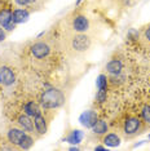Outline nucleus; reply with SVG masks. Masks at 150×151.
Wrapping results in <instances>:
<instances>
[{
  "label": "nucleus",
  "mask_w": 150,
  "mask_h": 151,
  "mask_svg": "<svg viewBox=\"0 0 150 151\" xmlns=\"http://www.w3.org/2000/svg\"><path fill=\"white\" fill-rule=\"evenodd\" d=\"M61 48L60 42L57 43L53 36L38 39L30 44L27 48V60L31 66L40 71H50V68L56 66L57 52Z\"/></svg>",
  "instance_id": "f257e3e1"
},
{
  "label": "nucleus",
  "mask_w": 150,
  "mask_h": 151,
  "mask_svg": "<svg viewBox=\"0 0 150 151\" xmlns=\"http://www.w3.org/2000/svg\"><path fill=\"white\" fill-rule=\"evenodd\" d=\"M61 49L63 54L69 58L86 57L94 45L93 34L87 32H73L63 31L60 39Z\"/></svg>",
  "instance_id": "f03ea898"
},
{
  "label": "nucleus",
  "mask_w": 150,
  "mask_h": 151,
  "mask_svg": "<svg viewBox=\"0 0 150 151\" xmlns=\"http://www.w3.org/2000/svg\"><path fill=\"white\" fill-rule=\"evenodd\" d=\"M5 138L17 150H27L35 143L36 137L13 123V124L6 125Z\"/></svg>",
  "instance_id": "7ed1b4c3"
},
{
  "label": "nucleus",
  "mask_w": 150,
  "mask_h": 151,
  "mask_svg": "<svg viewBox=\"0 0 150 151\" xmlns=\"http://www.w3.org/2000/svg\"><path fill=\"white\" fill-rule=\"evenodd\" d=\"M62 31H73V32H87L93 34V23L91 18L84 12L76 11L71 12L66 18H63Z\"/></svg>",
  "instance_id": "20e7f679"
},
{
  "label": "nucleus",
  "mask_w": 150,
  "mask_h": 151,
  "mask_svg": "<svg viewBox=\"0 0 150 151\" xmlns=\"http://www.w3.org/2000/svg\"><path fill=\"white\" fill-rule=\"evenodd\" d=\"M148 128V125L144 123L140 115L136 114H127L122 119L119 124V134L124 139H133L141 133H144Z\"/></svg>",
  "instance_id": "39448f33"
},
{
  "label": "nucleus",
  "mask_w": 150,
  "mask_h": 151,
  "mask_svg": "<svg viewBox=\"0 0 150 151\" xmlns=\"http://www.w3.org/2000/svg\"><path fill=\"white\" fill-rule=\"evenodd\" d=\"M39 104L43 110H57L66 104V94L61 88H49L40 94Z\"/></svg>",
  "instance_id": "423d86ee"
},
{
  "label": "nucleus",
  "mask_w": 150,
  "mask_h": 151,
  "mask_svg": "<svg viewBox=\"0 0 150 151\" xmlns=\"http://www.w3.org/2000/svg\"><path fill=\"white\" fill-rule=\"evenodd\" d=\"M50 119L52 115H48V110H45V112L42 111L40 114H38L36 116H34V125H35V134L36 138L43 137L44 134H47L49 129V124H50Z\"/></svg>",
  "instance_id": "0eeeda50"
},
{
  "label": "nucleus",
  "mask_w": 150,
  "mask_h": 151,
  "mask_svg": "<svg viewBox=\"0 0 150 151\" xmlns=\"http://www.w3.org/2000/svg\"><path fill=\"white\" fill-rule=\"evenodd\" d=\"M0 78H1V84L4 88H9L16 83L17 74L12 65L9 63H0Z\"/></svg>",
  "instance_id": "6e6552de"
},
{
  "label": "nucleus",
  "mask_w": 150,
  "mask_h": 151,
  "mask_svg": "<svg viewBox=\"0 0 150 151\" xmlns=\"http://www.w3.org/2000/svg\"><path fill=\"white\" fill-rule=\"evenodd\" d=\"M13 123L17 124L18 127H21L22 129H25L26 132L31 133L36 137L35 134V125H34V118H31L30 115L25 114V112H21V114H18L17 116H14V119H13Z\"/></svg>",
  "instance_id": "1a4fd4ad"
},
{
  "label": "nucleus",
  "mask_w": 150,
  "mask_h": 151,
  "mask_svg": "<svg viewBox=\"0 0 150 151\" xmlns=\"http://www.w3.org/2000/svg\"><path fill=\"white\" fill-rule=\"evenodd\" d=\"M13 11L11 8H0V26L5 30L6 32H11L14 30L16 23L13 21Z\"/></svg>",
  "instance_id": "9d476101"
},
{
  "label": "nucleus",
  "mask_w": 150,
  "mask_h": 151,
  "mask_svg": "<svg viewBox=\"0 0 150 151\" xmlns=\"http://www.w3.org/2000/svg\"><path fill=\"white\" fill-rule=\"evenodd\" d=\"M106 75L107 76H112V75H120L124 74V62L120 58H111L106 63Z\"/></svg>",
  "instance_id": "9b49d317"
},
{
  "label": "nucleus",
  "mask_w": 150,
  "mask_h": 151,
  "mask_svg": "<svg viewBox=\"0 0 150 151\" xmlns=\"http://www.w3.org/2000/svg\"><path fill=\"white\" fill-rule=\"evenodd\" d=\"M137 40L144 49H146L148 52H150V23L142 26L138 31Z\"/></svg>",
  "instance_id": "f8f14e48"
},
{
  "label": "nucleus",
  "mask_w": 150,
  "mask_h": 151,
  "mask_svg": "<svg viewBox=\"0 0 150 151\" xmlns=\"http://www.w3.org/2000/svg\"><path fill=\"white\" fill-rule=\"evenodd\" d=\"M22 111L25 112V114L30 115L31 118H34V116H36L38 114H40V112L43 111V109H42V106H40L39 102L30 99V101H25V102H23Z\"/></svg>",
  "instance_id": "ddd939ff"
},
{
  "label": "nucleus",
  "mask_w": 150,
  "mask_h": 151,
  "mask_svg": "<svg viewBox=\"0 0 150 151\" xmlns=\"http://www.w3.org/2000/svg\"><path fill=\"white\" fill-rule=\"evenodd\" d=\"M120 139H122V137L117 132H107L106 134H104L101 137V142L105 146H110V147L119 146L120 145Z\"/></svg>",
  "instance_id": "4468645a"
},
{
  "label": "nucleus",
  "mask_w": 150,
  "mask_h": 151,
  "mask_svg": "<svg viewBox=\"0 0 150 151\" xmlns=\"http://www.w3.org/2000/svg\"><path fill=\"white\" fill-rule=\"evenodd\" d=\"M79 120L86 128H92V127L94 125V123L97 122V114L93 110H88V111H84L83 114L80 115Z\"/></svg>",
  "instance_id": "2eb2a0df"
},
{
  "label": "nucleus",
  "mask_w": 150,
  "mask_h": 151,
  "mask_svg": "<svg viewBox=\"0 0 150 151\" xmlns=\"http://www.w3.org/2000/svg\"><path fill=\"white\" fill-rule=\"evenodd\" d=\"M12 16H13L14 23L18 25V23L27 21V18H29V16H30V11L26 8H16V9H13Z\"/></svg>",
  "instance_id": "dca6fc26"
},
{
  "label": "nucleus",
  "mask_w": 150,
  "mask_h": 151,
  "mask_svg": "<svg viewBox=\"0 0 150 151\" xmlns=\"http://www.w3.org/2000/svg\"><path fill=\"white\" fill-rule=\"evenodd\" d=\"M83 132L79 129H71L70 132L66 133V136H65V141H67L69 143H74V145H78V143L81 142V139H83Z\"/></svg>",
  "instance_id": "f3484780"
},
{
  "label": "nucleus",
  "mask_w": 150,
  "mask_h": 151,
  "mask_svg": "<svg viewBox=\"0 0 150 151\" xmlns=\"http://www.w3.org/2000/svg\"><path fill=\"white\" fill-rule=\"evenodd\" d=\"M92 132H93V134H96L98 137H102L104 134H106L109 132V124L105 120L97 119V122L94 123V125L92 127Z\"/></svg>",
  "instance_id": "a211bd4d"
},
{
  "label": "nucleus",
  "mask_w": 150,
  "mask_h": 151,
  "mask_svg": "<svg viewBox=\"0 0 150 151\" xmlns=\"http://www.w3.org/2000/svg\"><path fill=\"white\" fill-rule=\"evenodd\" d=\"M16 4L19 5L21 8L31 9V8H39L42 5V0H14Z\"/></svg>",
  "instance_id": "6ab92c4d"
},
{
  "label": "nucleus",
  "mask_w": 150,
  "mask_h": 151,
  "mask_svg": "<svg viewBox=\"0 0 150 151\" xmlns=\"http://www.w3.org/2000/svg\"><path fill=\"white\" fill-rule=\"evenodd\" d=\"M96 87L97 91H107L109 88V79L106 74H100L96 80Z\"/></svg>",
  "instance_id": "aec40b11"
},
{
  "label": "nucleus",
  "mask_w": 150,
  "mask_h": 151,
  "mask_svg": "<svg viewBox=\"0 0 150 151\" xmlns=\"http://www.w3.org/2000/svg\"><path fill=\"white\" fill-rule=\"evenodd\" d=\"M140 116H141V119L144 120V123L150 129V104H145L142 106L141 111H140Z\"/></svg>",
  "instance_id": "412c9836"
},
{
  "label": "nucleus",
  "mask_w": 150,
  "mask_h": 151,
  "mask_svg": "<svg viewBox=\"0 0 150 151\" xmlns=\"http://www.w3.org/2000/svg\"><path fill=\"white\" fill-rule=\"evenodd\" d=\"M114 3L119 6V8L128 9V8H132V6H135L138 3V0H114Z\"/></svg>",
  "instance_id": "4be33fe9"
},
{
  "label": "nucleus",
  "mask_w": 150,
  "mask_h": 151,
  "mask_svg": "<svg viewBox=\"0 0 150 151\" xmlns=\"http://www.w3.org/2000/svg\"><path fill=\"white\" fill-rule=\"evenodd\" d=\"M106 98H107V91H97L96 101L98 102V104H104V102H106Z\"/></svg>",
  "instance_id": "5701e85b"
},
{
  "label": "nucleus",
  "mask_w": 150,
  "mask_h": 151,
  "mask_svg": "<svg viewBox=\"0 0 150 151\" xmlns=\"http://www.w3.org/2000/svg\"><path fill=\"white\" fill-rule=\"evenodd\" d=\"M6 36H8V32H6L5 30L3 29L1 26H0V43H1V42H4V40L6 39Z\"/></svg>",
  "instance_id": "b1692460"
},
{
  "label": "nucleus",
  "mask_w": 150,
  "mask_h": 151,
  "mask_svg": "<svg viewBox=\"0 0 150 151\" xmlns=\"http://www.w3.org/2000/svg\"><path fill=\"white\" fill-rule=\"evenodd\" d=\"M105 149H106L105 146H96L94 147V150H105Z\"/></svg>",
  "instance_id": "393cba45"
},
{
  "label": "nucleus",
  "mask_w": 150,
  "mask_h": 151,
  "mask_svg": "<svg viewBox=\"0 0 150 151\" xmlns=\"http://www.w3.org/2000/svg\"><path fill=\"white\" fill-rule=\"evenodd\" d=\"M80 1H81V0H76V5H79V4H80Z\"/></svg>",
  "instance_id": "a878e982"
},
{
  "label": "nucleus",
  "mask_w": 150,
  "mask_h": 151,
  "mask_svg": "<svg viewBox=\"0 0 150 151\" xmlns=\"http://www.w3.org/2000/svg\"><path fill=\"white\" fill-rule=\"evenodd\" d=\"M0 87H3V84H1V78H0Z\"/></svg>",
  "instance_id": "bb28decb"
},
{
  "label": "nucleus",
  "mask_w": 150,
  "mask_h": 151,
  "mask_svg": "<svg viewBox=\"0 0 150 151\" xmlns=\"http://www.w3.org/2000/svg\"><path fill=\"white\" fill-rule=\"evenodd\" d=\"M149 138H150V134H149Z\"/></svg>",
  "instance_id": "cd10ccee"
}]
</instances>
